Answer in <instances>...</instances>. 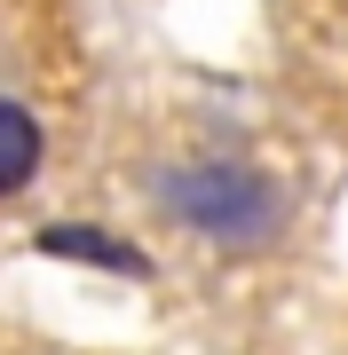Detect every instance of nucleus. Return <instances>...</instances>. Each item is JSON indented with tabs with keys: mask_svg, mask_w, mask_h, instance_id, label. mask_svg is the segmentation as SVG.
Returning <instances> with one entry per match:
<instances>
[{
	"mask_svg": "<svg viewBox=\"0 0 348 355\" xmlns=\"http://www.w3.org/2000/svg\"><path fill=\"white\" fill-rule=\"evenodd\" d=\"M151 198H158V214H167L174 229H190V237L214 245V253H270V245L285 237V221H293L277 174H261V166H245V158L158 166Z\"/></svg>",
	"mask_w": 348,
	"mask_h": 355,
	"instance_id": "1",
	"label": "nucleus"
},
{
	"mask_svg": "<svg viewBox=\"0 0 348 355\" xmlns=\"http://www.w3.org/2000/svg\"><path fill=\"white\" fill-rule=\"evenodd\" d=\"M32 253L103 268V277H127V284L151 277V253H142V245H127L119 229H88V221H48V229H32Z\"/></svg>",
	"mask_w": 348,
	"mask_h": 355,
	"instance_id": "2",
	"label": "nucleus"
},
{
	"mask_svg": "<svg viewBox=\"0 0 348 355\" xmlns=\"http://www.w3.org/2000/svg\"><path fill=\"white\" fill-rule=\"evenodd\" d=\"M40 158H48V127H40L16 95H0V198L24 190V182L40 174Z\"/></svg>",
	"mask_w": 348,
	"mask_h": 355,
	"instance_id": "3",
	"label": "nucleus"
}]
</instances>
